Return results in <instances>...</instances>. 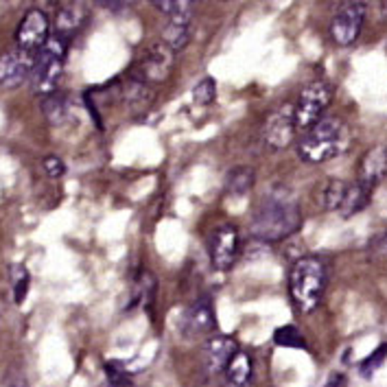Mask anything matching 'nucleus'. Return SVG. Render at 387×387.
<instances>
[{"label": "nucleus", "mask_w": 387, "mask_h": 387, "mask_svg": "<svg viewBox=\"0 0 387 387\" xmlns=\"http://www.w3.org/2000/svg\"><path fill=\"white\" fill-rule=\"evenodd\" d=\"M302 228V210L294 197H287L285 192L267 195L252 214L250 230L261 241H283L296 234Z\"/></svg>", "instance_id": "obj_1"}, {"label": "nucleus", "mask_w": 387, "mask_h": 387, "mask_svg": "<svg viewBox=\"0 0 387 387\" xmlns=\"http://www.w3.org/2000/svg\"><path fill=\"white\" fill-rule=\"evenodd\" d=\"M353 140L350 125L342 118H322L318 125H313L302 134L298 142L300 158L309 164L329 162L337 155H342Z\"/></svg>", "instance_id": "obj_2"}, {"label": "nucleus", "mask_w": 387, "mask_h": 387, "mask_svg": "<svg viewBox=\"0 0 387 387\" xmlns=\"http://www.w3.org/2000/svg\"><path fill=\"white\" fill-rule=\"evenodd\" d=\"M326 289V267L316 256H302L294 263L289 272V291L302 313H311L316 309Z\"/></svg>", "instance_id": "obj_3"}, {"label": "nucleus", "mask_w": 387, "mask_h": 387, "mask_svg": "<svg viewBox=\"0 0 387 387\" xmlns=\"http://www.w3.org/2000/svg\"><path fill=\"white\" fill-rule=\"evenodd\" d=\"M64 57H66V40L62 35L51 38L42 51H38L35 66L31 72V90L35 94L51 96L57 90V83L64 72Z\"/></svg>", "instance_id": "obj_4"}, {"label": "nucleus", "mask_w": 387, "mask_h": 387, "mask_svg": "<svg viewBox=\"0 0 387 387\" xmlns=\"http://www.w3.org/2000/svg\"><path fill=\"white\" fill-rule=\"evenodd\" d=\"M333 86L326 81H311L309 86L302 88L298 103L294 105L296 110V125L298 131L305 134L307 129H311L313 125H318L324 112L329 110V105L333 103Z\"/></svg>", "instance_id": "obj_5"}, {"label": "nucleus", "mask_w": 387, "mask_h": 387, "mask_svg": "<svg viewBox=\"0 0 387 387\" xmlns=\"http://www.w3.org/2000/svg\"><path fill=\"white\" fill-rule=\"evenodd\" d=\"M175 66V53L168 48L162 40L151 44L147 51L142 53V57L138 59V64L134 68V79L147 83V86H153V83H162L171 77Z\"/></svg>", "instance_id": "obj_6"}, {"label": "nucleus", "mask_w": 387, "mask_h": 387, "mask_svg": "<svg viewBox=\"0 0 387 387\" xmlns=\"http://www.w3.org/2000/svg\"><path fill=\"white\" fill-rule=\"evenodd\" d=\"M296 110L291 103H285L267 116L263 127V138L272 149H287L296 140Z\"/></svg>", "instance_id": "obj_7"}, {"label": "nucleus", "mask_w": 387, "mask_h": 387, "mask_svg": "<svg viewBox=\"0 0 387 387\" xmlns=\"http://www.w3.org/2000/svg\"><path fill=\"white\" fill-rule=\"evenodd\" d=\"M38 53H29L24 48L16 46L0 55V88L14 90L22 86V81L31 79Z\"/></svg>", "instance_id": "obj_8"}, {"label": "nucleus", "mask_w": 387, "mask_h": 387, "mask_svg": "<svg viewBox=\"0 0 387 387\" xmlns=\"http://www.w3.org/2000/svg\"><path fill=\"white\" fill-rule=\"evenodd\" d=\"M366 11H368L366 3H344L331 22L333 42L340 46L353 44L359 38L361 29H364Z\"/></svg>", "instance_id": "obj_9"}, {"label": "nucleus", "mask_w": 387, "mask_h": 387, "mask_svg": "<svg viewBox=\"0 0 387 387\" xmlns=\"http://www.w3.org/2000/svg\"><path fill=\"white\" fill-rule=\"evenodd\" d=\"M208 252H210V263L214 269L225 272L236 263L239 254H241V239H239V230L234 225H221L217 228L210 243H208Z\"/></svg>", "instance_id": "obj_10"}, {"label": "nucleus", "mask_w": 387, "mask_h": 387, "mask_svg": "<svg viewBox=\"0 0 387 387\" xmlns=\"http://www.w3.org/2000/svg\"><path fill=\"white\" fill-rule=\"evenodd\" d=\"M48 31H51V22L48 16L40 9H31L24 14L20 27L16 31V42L20 48L29 53H38L44 48V44L51 40L48 38Z\"/></svg>", "instance_id": "obj_11"}, {"label": "nucleus", "mask_w": 387, "mask_h": 387, "mask_svg": "<svg viewBox=\"0 0 387 387\" xmlns=\"http://www.w3.org/2000/svg\"><path fill=\"white\" fill-rule=\"evenodd\" d=\"M385 175H387V147L379 144V147L366 151V155L361 158L357 184L361 188H366L368 192H374V188L383 182Z\"/></svg>", "instance_id": "obj_12"}, {"label": "nucleus", "mask_w": 387, "mask_h": 387, "mask_svg": "<svg viewBox=\"0 0 387 387\" xmlns=\"http://www.w3.org/2000/svg\"><path fill=\"white\" fill-rule=\"evenodd\" d=\"M236 353H239V344L232 337H228V335L210 337L208 344L203 348V366L208 370V374H221L225 372L230 359Z\"/></svg>", "instance_id": "obj_13"}, {"label": "nucleus", "mask_w": 387, "mask_h": 387, "mask_svg": "<svg viewBox=\"0 0 387 387\" xmlns=\"http://www.w3.org/2000/svg\"><path fill=\"white\" fill-rule=\"evenodd\" d=\"M214 329V309L210 298H199L186 309L182 320V331L188 337L208 335Z\"/></svg>", "instance_id": "obj_14"}, {"label": "nucleus", "mask_w": 387, "mask_h": 387, "mask_svg": "<svg viewBox=\"0 0 387 387\" xmlns=\"http://www.w3.org/2000/svg\"><path fill=\"white\" fill-rule=\"evenodd\" d=\"M120 96H123V103L131 114L147 112L155 101V94H153L151 86H147V83H142L138 79H129Z\"/></svg>", "instance_id": "obj_15"}, {"label": "nucleus", "mask_w": 387, "mask_h": 387, "mask_svg": "<svg viewBox=\"0 0 387 387\" xmlns=\"http://www.w3.org/2000/svg\"><path fill=\"white\" fill-rule=\"evenodd\" d=\"M348 188H350V184L344 182V179L329 177V179H326V182L318 188V203L322 206L324 210L340 212L342 206H344V201H346Z\"/></svg>", "instance_id": "obj_16"}, {"label": "nucleus", "mask_w": 387, "mask_h": 387, "mask_svg": "<svg viewBox=\"0 0 387 387\" xmlns=\"http://www.w3.org/2000/svg\"><path fill=\"white\" fill-rule=\"evenodd\" d=\"M252 374H254V364H252V357L247 353H239L230 359V364L225 368V379L228 383L232 385H241V387H247V383L252 381Z\"/></svg>", "instance_id": "obj_17"}, {"label": "nucleus", "mask_w": 387, "mask_h": 387, "mask_svg": "<svg viewBox=\"0 0 387 387\" xmlns=\"http://www.w3.org/2000/svg\"><path fill=\"white\" fill-rule=\"evenodd\" d=\"M254 184H256V173L252 166H234L225 175V190L230 195H247Z\"/></svg>", "instance_id": "obj_18"}, {"label": "nucleus", "mask_w": 387, "mask_h": 387, "mask_svg": "<svg viewBox=\"0 0 387 387\" xmlns=\"http://www.w3.org/2000/svg\"><path fill=\"white\" fill-rule=\"evenodd\" d=\"M164 16L168 22H190L192 20V3L188 0H153L151 3Z\"/></svg>", "instance_id": "obj_19"}, {"label": "nucleus", "mask_w": 387, "mask_h": 387, "mask_svg": "<svg viewBox=\"0 0 387 387\" xmlns=\"http://www.w3.org/2000/svg\"><path fill=\"white\" fill-rule=\"evenodd\" d=\"M162 42L171 48V51H182L190 42V22H166Z\"/></svg>", "instance_id": "obj_20"}, {"label": "nucleus", "mask_w": 387, "mask_h": 387, "mask_svg": "<svg viewBox=\"0 0 387 387\" xmlns=\"http://www.w3.org/2000/svg\"><path fill=\"white\" fill-rule=\"evenodd\" d=\"M155 296V278L149 272H142L134 285V298H131V307L134 305H144L149 307Z\"/></svg>", "instance_id": "obj_21"}, {"label": "nucleus", "mask_w": 387, "mask_h": 387, "mask_svg": "<svg viewBox=\"0 0 387 387\" xmlns=\"http://www.w3.org/2000/svg\"><path fill=\"white\" fill-rule=\"evenodd\" d=\"M44 114H46V118L51 120L53 125L62 123V120L68 116V99H66L64 94H51V96H46V101H44Z\"/></svg>", "instance_id": "obj_22"}, {"label": "nucleus", "mask_w": 387, "mask_h": 387, "mask_svg": "<svg viewBox=\"0 0 387 387\" xmlns=\"http://www.w3.org/2000/svg\"><path fill=\"white\" fill-rule=\"evenodd\" d=\"M11 280H14V300L16 305H22L24 298H27V291H29V272L24 265H14L11 267Z\"/></svg>", "instance_id": "obj_23"}, {"label": "nucleus", "mask_w": 387, "mask_h": 387, "mask_svg": "<svg viewBox=\"0 0 387 387\" xmlns=\"http://www.w3.org/2000/svg\"><path fill=\"white\" fill-rule=\"evenodd\" d=\"M274 342L285 348H305V337H302L296 326H280L274 333Z\"/></svg>", "instance_id": "obj_24"}, {"label": "nucleus", "mask_w": 387, "mask_h": 387, "mask_svg": "<svg viewBox=\"0 0 387 387\" xmlns=\"http://www.w3.org/2000/svg\"><path fill=\"white\" fill-rule=\"evenodd\" d=\"M217 96V83L212 77H203L195 88H192V101L197 105H210Z\"/></svg>", "instance_id": "obj_25"}, {"label": "nucleus", "mask_w": 387, "mask_h": 387, "mask_svg": "<svg viewBox=\"0 0 387 387\" xmlns=\"http://www.w3.org/2000/svg\"><path fill=\"white\" fill-rule=\"evenodd\" d=\"M105 377H107V385L110 387H129L131 385L129 372L120 364H116V361H110V364L105 366Z\"/></svg>", "instance_id": "obj_26"}, {"label": "nucleus", "mask_w": 387, "mask_h": 387, "mask_svg": "<svg viewBox=\"0 0 387 387\" xmlns=\"http://www.w3.org/2000/svg\"><path fill=\"white\" fill-rule=\"evenodd\" d=\"M81 9L79 7H68L64 9L62 14H59L57 18V31L59 33H70V31H75L79 27V22H81Z\"/></svg>", "instance_id": "obj_27"}, {"label": "nucleus", "mask_w": 387, "mask_h": 387, "mask_svg": "<svg viewBox=\"0 0 387 387\" xmlns=\"http://www.w3.org/2000/svg\"><path fill=\"white\" fill-rule=\"evenodd\" d=\"M385 357H387V344H381V346L374 350V353L364 361V364H361V374H364L366 379L372 377L374 370H377V368L383 364V361H385Z\"/></svg>", "instance_id": "obj_28"}, {"label": "nucleus", "mask_w": 387, "mask_h": 387, "mask_svg": "<svg viewBox=\"0 0 387 387\" xmlns=\"http://www.w3.org/2000/svg\"><path fill=\"white\" fill-rule=\"evenodd\" d=\"M44 168H46V173L55 179L66 173V166H64L62 160L57 158V155H48V158H44Z\"/></svg>", "instance_id": "obj_29"}, {"label": "nucleus", "mask_w": 387, "mask_h": 387, "mask_svg": "<svg viewBox=\"0 0 387 387\" xmlns=\"http://www.w3.org/2000/svg\"><path fill=\"white\" fill-rule=\"evenodd\" d=\"M324 387H348V381L342 372H335V374H331V379L326 381Z\"/></svg>", "instance_id": "obj_30"}, {"label": "nucleus", "mask_w": 387, "mask_h": 387, "mask_svg": "<svg viewBox=\"0 0 387 387\" xmlns=\"http://www.w3.org/2000/svg\"><path fill=\"white\" fill-rule=\"evenodd\" d=\"M377 250L383 252V254H387V230H385V232L377 239Z\"/></svg>", "instance_id": "obj_31"}, {"label": "nucleus", "mask_w": 387, "mask_h": 387, "mask_svg": "<svg viewBox=\"0 0 387 387\" xmlns=\"http://www.w3.org/2000/svg\"><path fill=\"white\" fill-rule=\"evenodd\" d=\"M223 387H241V385H232V383H225Z\"/></svg>", "instance_id": "obj_32"}, {"label": "nucleus", "mask_w": 387, "mask_h": 387, "mask_svg": "<svg viewBox=\"0 0 387 387\" xmlns=\"http://www.w3.org/2000/svg\"><path fill=\"white\" fill-rule=\"evenodd\" d=\"M385 147H387V144H385Z\"/></svg>", "instance_id": "obj_33"}]
</instances>
